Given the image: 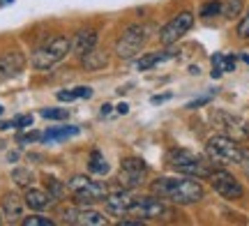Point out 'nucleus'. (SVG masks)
Returning a JSON list of instances; mask_svg holds the SVG:
<instances>
[{"label": "nucleus", "instance_id": "5701e85b", "mask_svg": "<svg viewBox=\"0 0 249 226\" xmlns=\"http://www.w3.org/2000/svg\"><path fill=\"white\" fill-rule=\"evenodd\" d=\"M242 12V0H226V2H222V14L224 17H238Z\"/></svg>", "mask_w": 249, "mask_h": 226}, {"label": "nucleus", "instance_id": "0eeeda50", "mask_svg": "<svg viewBox=\"0 0 249 226\" xmlns=\"http://www.w3.org/2000/svg\"><path fill=\"white\" fill-rule=\"evenodd\" d=\"M70 190L79 206H90L95 201H104V196H107V187L97 180L86 178V175H74L70 180Z\"/></svg>", "mask_w": 249, "mask_h": 226}, {"label": "nucleus", "instance_id": "dca6fc26", "mask_svg": "<svg viewBox=\"0 0 249 226\" xmlns=\"http://www.w3.org/2000/svg\"><path fill=\"white\" fill-rule=\"evenodd\" d=\"M23 201H26V206L30 210H46L55 199L44 190H28L26 196H23Z\"/></svg>", "mask_w": 249, "mask_h": 226}, {"label": "nucleus", "instance_id": "39448f33", "mask_svg": "<svg viewBox=\"0 0 249 226\" xmlns=\"http://www.w3.org/2000/svg\"><path fill=\"white\" fill-rule=\"evenodd\" d=\"M205 153L213 159L214 164H240L242 159V145L226 134H217L213 136L208 145H205Z\"/></svg>", "mask_w": 249, "mask_h": 226}, {"label": "nucleus", "instance_id": "b1692460", "mask_svg": "<svg viewBox=\"0 0 249 226\" xmlns=\"http://www.w3.org/2000/svg\"><path fill=\"white\" fill-rule=\"evenodd\" d=\"M217 14H222V2L219 0H210V2H205L203 7H201V17H205V18L217 17Z\"/></svg>", "mask_w": 249, "mask_h": 226}, {"label": "nucleus", "instance_id": "aec40b11", "mask_svg": "<svg viewBox=\"0 0 249 226\" xmlns=\"http://www.w3.org/2000/svg\"><path fill=\"white\" fill-rule=\"evenodd\" d=\"M88 169L92 173H97V175H104V173H108V164H107V159L102 157V153H99V150H92V153H90Z\"/></svg>", "mask_w": 249, "mask_h": 226}, {"label": "nucleus", "instance_id": "9d476101", "mask_svg": "<svg viewBox=\"0 0 249 226\" xmlns=\"http://www.w3.org/2000/svg\"><path fill=\"white\" fill-rule=\"evenodd\" d=\"M148 173V164L139 159V157H127L120 166V175H118V182L123 185L124 190H134L139 187Z\"/></svg>", "mask_w": 249, "mask_h": 226}, {"label": "nucleus", "instance_id": "ea45409f", "mask_svg": "<svg viewBox=\"0 0 249 226\" xmlns=\"http://www.w3.org/2000/svg\"><path fill=\"white\" fill-rule=\"evenodd\" d=\"M242 60H245V63L249 65V55H242Z\"/></svg>", "mask_w": 249, "mask_h": 226}, {"label": "nucleus", "instance_id": "6e6552de", "mask_svg": "<svg viewBox=\"0 0 249 226\" xmlns=\"http://www.w3.org/2000/svg\"><path fill=\"white\" fill-rule=\"evenodd\" d=\"M210 185H213V190L219 194V196H224V199H242V194H245V190H242V185L235 178H233L229 171H224V169H214L213 173H210Z\"/></svg>", "mask_w": 249, "mask_h": 226}, {"label": "nucleus", "instance_id": "f8f14e48", "mask_svg": "<svg viewBox=\"0 0 249 226\" xmlns=\"http://www.w3.org/2000/svg\"><path fill=\"white\" fill-rule=\"evenodd\" d=\"M214 118L222 122L226 136H231V139H235V141H245V139H249V127L245 125V120H240L238 116L224 113V111H214Z\"/></svg>", "mask_w": 249, "mask_h": 226}, {"label": "nucleus", "instance_id": "cd10ccee", "mask_svg": "<svg viewBox=\"0 0 249 226\" xmlns=\"http://www.w3.org/2000/svg\"><path fill=\"white\" fill-rule=\"evenodd\" d=\"M42 118H46V120H65V118H67V111L65 109H44L42 111Z\"/></svg>", "mask_w": 249, "mask_h": 226}, {"label": "nucleus", "instance_id": "6ab92c4d", "mask_svg": "<svg viewBox=\"0 0 249 226\" xmlns=\"http://www.w3.org/2000/svg\"><path fill=\"white\" fill-rule=\"evenodd\" d=\"M79 134V127H53V129H49L42 134V141H65V139H70V136H76Z\"/></svg>", "mask_w": 249, "mask_h": 226}, {"label": "nucleus", "instance_id": "1a4fd4ad", "mask_svg": "<svg viewBox=\"0 0 249 226\" xmlns=\"http://www.w3.org/2000/svg\"><path fill=\"white\" fill-rule=\"evenodd\" d=\"M194 26V14L192 12H180L178 17H173L166 23V26L161 28V33H160V39H161V44H176L180 37H185V33H189V28Z\"/></svg>", "mask_w": 249, "mask_h": 226}, {"label": "nucleus", "instance_id": "393cba45", "mask_svg": "<svg viewBox=\"0 0 249 226\" xmlns=\"http://www.w3.org/2000/svg\"><path fill=\"white\" fill-rule=\"evenodd\" d=\"M12 178H14V182H17V185L28 187V185L33 182V173L28 171V169H17V171L12 173Z\"/></svg>", "mask_w": 249, "mask_h": 226}, {"label": "nucleus", "instance_id": "e433bc0d", "mask_svg": "<svg viewBox=\"0 0 249 226\" xmlns=\"http://www.w3.org/2000/svg\"><path fill=\"white\" fill-rule=\"evenodd\" d=\"M12 127H14L12 120H0V129H2V132H5V129H12Z\"/></svg>", "mask_w": 249, "mask_h": 226}, {"label": "nucleus", "instance_id": "2f4dec72", "mask_svg": "<svg viewBox=\"0 0 249 226\" xmlns=\"http://www.w3.org/2000/svg\"><path fill=\"white\" fill-rule=\"evenodd\" d=\"M240 166H242V171H245V175L249 178V148H242V159H240Z\"/></svg>", "mask_w": 249, "mask_h": 226}, {"label": "nucleus", "instance_id": "a211bd4d", "mask_svg": "<svg viewBox=\"0 0 249 226\" xmlns=\"http://www.w3.org/2000/svg\"><path fill=\"white\" fill-rule=\"evenodd\" d=\"M81 60H83V67L86 70H90V72H95V70H104L108 63V58L104 51H97V49H92V51H88L86 55H81Z\"/></svg>", "mask_w": 249, "mask_h": 226}, {"label": "nucleus", "instance_id": "7ed1b4c3", "mask_svg": "<svg viewBox=\"0 0 249 226\" xmlns=\"http://www.w3.org/2000/svg\"><path fill=\"white\" fill-rule=\"evenodd\" d=\"M71 51V42L67 37H53L37 49L33 53V67L35 70H51L53 65H58L65 55Z\"/></svg>", "mask_w": 249, "mask_h": 226}, {"label": "nucleus", "instance_id": "20e7f679", "mask_svg": "<svg viewBox=\"0 0 249 226\" xmlns=\"http://www.w3.org/2000/svg\"><path fill=\"white\" fill-rule=\"evenodd\" d=\"M127 215H134L139 219H171L176 212L164 199H155V196H134L129 201Z\"/></svg>", "mask_w": 249, "mask_h": 226}, {"label": "nucleus", "instance_id": "9b49d317", "mask_svg": "<svg viewBox=\"0 0 249 226\" xmlns=\"http://www.w3.org/2000/svg\"><path fill=\"white\" fill-rule=\"evenodd\" d=\"M62 219L70 222V224H79V226H102L107 224V217L97 212V210L90 208H65L62 210Z\"/></svg>", "mask_w": 249, "mask_h": 226}, {"label": "nucleus", "instance_id": "423d86ee", "mask_svg": "<svg viewBox=\"0 0 249 226\" xmlns=\"http://www.w3.org/2000/svg\"><path fill=\"white\" fill-rule=\"evenodd\" d=\"M148 37H150V28L148 26L127 28V30L123 33V37L118 39V44H116L118 58H123V60H132L134 55L141 53V49L145 46Z\"/></svg>", "mask_w": 249, "mask_h": 226}, {"label": "nucleus", "instance_id": "c85d7f7f", "mask_svg": "<svg viewBox=\"0 0 249 226\" xmlns=\"http://www.w3.org/2000/svg\"><path fill=\"white\" fill-rule=\"evenodd\" d=\"M235 33H238L240 39H249V9H247V14L240 18V23H238V30H235Z\"/></svg>", "mask_w": 249, "mask_h": 226}, {"label": "nucleus", "instance_id": "4be33fe9", "mask_svg": "<svg viewBox=\"0 0 249 226\" xmlns=\"http://www.w3.org/2000/svg\"><path fill=\"white\" fill-rule=\"evenodd\" d=\"M213 67L219 70V72H233V70H235V58H233V55L214 53L213 55Z\"/></svg>", "mask_w": 249, "mask_h": 226}, {"label": "nucleus", "instance_id": "bb28decb", "mask_svg": "<svg viewBox=\"0 0 249 226\" xmlns=\"http://www.w3.org/2000/svg\"><path fill=\"white\" fill-rule=\"evenodd\" d=\"M23 226H53V219L33 215V217H26V219H23Z\"/></svg>", "mask_w": 249, "mask_h": 226}, {"label": "nucleus", "instance_id": "4c0bfd02", "mask_svg": "<svg viewBox=\"0 0 249 226\" xmlns=\"http://www.w3.org/2000/svg\"><path fill=\"white\" fill-rule=\"evenodd\" d=\"M127 111H129V106H127V104H118V113H127Z\"/></svg>", "mask_w": 249, "mask_h": 226}, {"label": "nucleus", "instance_id": "7c9ffc66", "mask_svg": "<svg viewBox=\"0 0 249 226\" xmlns=\"http://www.w3.org/2000/svg\"><path fill=\"white\" fill-rule=\"evenodd\" d=\"M12 122H14L17 129H26V127L33 125V116H18L17 120H12Z\"/></svg>", "mask_w": 249, "mask_h": 226}, {"label": "nucleus", "instance_id": "c756f323", "mask_svg": "<svg viewBox=\"0 0 249 226\" xmlns=\"http://www.w3.org/2000/svg\"><path fill=\"white\" fill-rule=\"evenodd\" d=\"M33 141H42V134L39 132H28V134L18 136V143H33Z\"/></svg>", "mask_w": 249, "mask_h": 226}, {"label": "nucleus", "instance_id": "f3484780", "mask_svg": "<svg viewBox=\"0 0 249 226\" xmlns=\"http://www.w3.org/2000/svg\"><path fill=\"white\" fill-rule=\"evenodd\" d=\"M23 206H26V201L18 199L17 194H5V199H2V210H5V217L14 219V222L23 217Z\"/></svg>", "mask_w": 249, "mask_h": 226}, {"label": "nucleus", "instance_id": "2eb2a0df", "mask_svg": "<svg viewBox=\"0 0 249 226\" xmlns=\"http://www.w3.org/2000/svg\"><path fill=\"white\" fill-rule=\"evenodd\" d=\"M97 46V33L95 30H79L71 39V51L76 55H86Z\"/></svg>", "mask_w": 249, "mask_h": 226}, {"label": "nucleus", "instance_id": "72a5a7b5", "mask_svg": "<svg viewBox=\"0 0 249 226\" xmlns=\"http://www.w3.org/2000/svg\"><path fill=\"white\" fill-rule=\"evenodd\" d=\"M58 100L60 102H71V100H76V95H74V90H60L58 92Z\"/></svg>", "mask_w": 249, "mask_h": 226}, {"label": "nucleus", "instance_id": "79ce46f5", "mask_svg": "<svg viewBox=\"0 0 249 226\" xmlns=\"http://www.w3.org/2000/svg\"><path fill=\"white\" fill-rule=\"evenodd\" d=\"M0 148H2V141H0Z\"/></svg>", "mask_w": 249, "mask_h": 226}, {"label": "nucleus", "instance_id": "a19ab883", "mask_svg": "<svg viewBox=\"0 0 249 226\" xmlns=\"http://www.w3.org/2000/svg\"><path fill=\"white\" fill-rule=\"evenodd\" d=\"M0 113H2V106H0Z\"/></svg>", "mask_w": 249, "mask_h": 226}, {"label": "nucleus", "instance_id": "c9c22d12", "mask_svg": "<svg viewBox=\"0 0 249 226\" xmlns=\"http://www.w3.org/2000/svg\"><path fill=\"white\" fill-rule=\"evenodd\" d=\"M169 97L171 95H155V97H152V104H161V102H166Z\"/></svg>", "mask_w": 249, "mask_h": 226}, {"label": "nucleus", "instance_id": "f03ea898", "mask_svg": "<svg viewBox=\"0 0 249 226\" xmlns=\"http://www.w3.org/2000/svg\"><path fill=\"white\" fill-rule=\"evenodd\" d=\"M169 164L178 173L192 175V178H210V173L214 171V162H208L205 157L192 153V150H171L169 153Z\"/></svg>", "mask_w": 249, "mask_h": 226}, {"label": "nucleus", "instance_id": "ddd939ff", "mask_svg": "<svg viewBox=\"0 0 249 226\" xmlns=\"http://www.w3.org/2000/svg\"><path fill=\"white\" fill-rule=\"evenodd\" d=\"M26 67V58L18 53V51H7V53H0V81L2 79H12L17 74L23 72Z\"/></svg>", "mask_w": 249, "mask_h": 226}, {"label": "nucleus", "instance_id": "a878e982", "mask_svg": "<svg viewBox=\"0 0 249 226\" xmlns=\"http://www.w3.org/2000/svg\"><path fill=\"white\" fill-rule=\"evenodd\" d=\"M46 187H49V194H51L53 199H62V194H65V187H62V185L55 180V178H49V180H46Z\"/></svg>", "mask_w": 249, "mask_h": 226}, {"label": "nucleus", "instance_id": "4468645a", "mask_svg": "<svg viewBox=\"0 0 249 226\" xmlns=\"http://www.w3.org/2000/svg\"><path fill=\"white\" fill-rule=\"evenodd\" d=\"M129 201H132V194H129V191H116V194H107V196H104V206H107V212H111V215L127 217Z\"/></svg>", "mask_w": 249, "mask_h": 226}, {"label": "nucleus", "instance_id": "f257e3e1", "mask_svg": "<svg viewBox=\"0 0 249 226\" xmlns=\"http://www.w3.org/2000/svg\"><path fill=\"white\" fill-rule=\"evenodd\" d=\"M150 187L160 199H166L171 203H178V206L198 203L205 196L201 182L192 180V175L189 178H160V180L152 182Z\"/></svg>", "mask_w": 249, "mask_h": 226}, {"label": "nucleus", "instance_id": "f704fd0d", "mask_svg": "<svg viewBox=\"0 0 249 226\" xmlns=\"http://www.w3.org/2000/svg\"><path fill=\"white\" fill-rule=\"evenodd\" d=\"M208 102H210V97H201V100H196V102H189L187 106H189V109H198L201 104H208Z\"/></svg>", "mask_w": 249, "mask_h": 226}, {"label": "nucleus", "instance_id": "412c9836", "mask_svg": "<svg viewBox=\"0 0 249 226\" xmlns=\"http://www.w3.org/2000/svg\"><path fill=\"white\" fill-rule=\"evenodd\" d=\"M171 55H173V51H166V53H148V55H143L141 60L136 63V70H150L152 65L161 63V60H166V58H171Z\"/></svg>", "mask_w": 249, "mask_h": 226}, {"label": "nucleus", "instance_id": "473e14b6", "mask_svg": "<svg viewBox=\"0 0 249 226\" xmlns=\"http://www.w3.org/2000/svg\"><path fill=\"white\" fill-rule=\"evenodd\" d=\"M74 95H76V97H86V100H88V97H92V90H90L88 86H79V88L74 90Z\"/></svg>", "mask_w": 249, "mask_h": 226}, {"label": "nucleus", "instance_id": "58836bf2", "mask_svg": "<svg viewBox=\"0 0 249 226\" xmlns=\"http://www.w3.org/2000/svg\"><path fill=\"white\" fill-rule=\"evenodd\" d=\"M102 113H104V116H107V113H111V104H104V106H102Z\"/></svg>", "mask_w": 249, "mask_h": 226}]
</instances>
